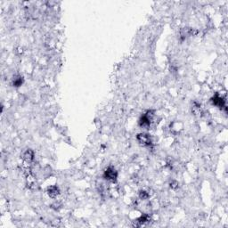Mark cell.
Instances as JSON below:
<instances>
[{"instance_id":"cell-1","label":"cell","mask_w":228,"mask_h":228,"mask_svg":"<svg viewBox=\"0 0 228 228\" xmlns=\"http://www.w3.org/2000/svg\"><path fill=\"white\" fill-rule=\"evenodd\" d=\"M154 114H153V110H149L146 114H145L140 120H139V125L142 127V128H148L152 122V119L153 118Z\"/></svg>"},{"instance_id":"cell-2","label":"cell","mask_w":228,"mask_h":228,"mask_svg":"<svg viewBox=\"0 0 228 228\" xmlns=\"http://www.w3.org/2000/svg\"><path fill=\"white\" fill-rule=\"evenodd\" d=\"M138 143L143 146H150L152 145V139L150 135L145 134V133H141L138 134L137 137Z\"/></svg>"},{"instance_id":"cell-3","label":"cell","mask_w":228,"mask_h":228,"mask_svg":"<svg viewBox=\"0 0 228 228\" xmlns=\"http://www.w3.org/2000/svg\"><path fill=\"white\" fill-rule=\"evenodd\" d=\"M104 178H106L107 180L114 182L116 181L117 177H118V172L116 171V169L112 167H109L105 171H104Z\"/></svg>"},{"instance_id":"cell-4","label":"cell","mask_w":228,"mask_h":228,"mask_svg":"<svg viewBox=\"0 0 228 228\" xmlns=\"http://www.w3.org/2000/svg\"><path fill=\"white\" fill-rule=\"evenodd\" d=\"M59 193H60V190H59V188H58L57 186H55V185L50 186V187L47 188V194H48V196L51 197V198H55V197H57V196L59 195Z\"/></svg>"},{"instance_id":"cell-5","label":"cell","mask_w":228,"mask_h":228,"mask_svg":"<svg viewBox=\"0 0 228 228\" xmlns=\"http://www.w3.org/2000/svg\"><path fill=\"white\" fill-rule=\"evenodd\" d=\"M212 102L216 105V106H218L219 108H223V107H225V103H226V102L225 100L222 98V97H220L219 95H215L213 98H212Z\"/></svg>"},{"instance_id":"cell-6","label":"cell","mask_w":228,"mask_h":228,"mask_svg":"<svg viewBox=\"0 0 228 228\" xmlns=\"http://www.w3.org/2000/svg\"><path fill=\"white\" fill-rule=\"evenodd\" d=\"M22 159H23L27 163L31 162V161L34 160V153H33V151H31V150H27V151L23 153Z\"/></svg>"},{"instance_id":"cell-7","label":"cell","mask_w":228,"mask_h":228,"mask_svg":"<svg viewBox=\"0 0 228 228\" xmlns=\"http://www.w3.org/2000/svg\"><path fill=\"white\" fill-rule=\"evenodd\" d=\"M150 218L148 215H143L142 217H140L139 218L137 219V221H135V226H141L144 224H145L147 222H149Z\"/></svg>"},{"instance_id":"cell-8","label":"cell","mask_w":228,"mask_h":228,"mask_svg":"<svg viewBox=\"0 0 228 228\" xmlns=\"http://www.w3.org/2000/svg\"><path fill=\"white\" fill-rule=\"evenodd\" d=\"M22 83H23V79L21 77H16L15 79H14L13 85L14 87H20V86H21Z\"/></svg>"},{"instance_id":"cell-9","label":"cell","mask_w":228,"mask_h":228,"mask_svg":"<svg viewBox=\"0 0 228 228\" xmlns=\"http://www.w3.org/2000/svg\"><path fill=\"white\" fill-rule=\"evenodd\" d=\"M192 111H193V113H194L195 115L201 114V106L195 103V104L193 105V107H192Z\"/></svg>"},{"instance_id":"cell-10","label":"cell","mask_w":228,"mask_h":228,"mask_svg":"<svg viewBox=\"0 0 228 228\" xmlns=\"http://www.w3.org/2000/svg\"><path fill=\"white\" fill-rule=\"evenodd\" d=\"M139 197H140V199H142V200H146V199L149 198V194H148L145 191H141V192H140V194H139Z\"/></svg>"}]
</instances>
